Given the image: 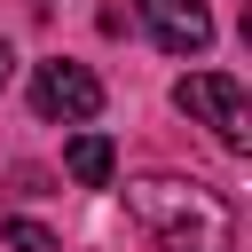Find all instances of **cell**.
Masks as SVG:
<instances>
[{
  "label": "cell",
  "mask_w": 252,
  "mask_h": 252,
  "mask_svg": "<svg viewBox=\"0 0 252 252\" xmlns=\"http://www.w3.org/2000/svg\"><path fill=\"white\" fill-rule=\"evenodd\" d=\"M134 8H142L150 39H158L165 55H205V47H213V16H205V0H134Z\"/></svg>",
  "instance_id": "obj_4"
},
{
  "label": "cell",
  "mask_w": 252,
  "mask_h": 252,
  "mask_svg": "<svg viewBox=\"0 0 252 252\" xmlns=\"http://www.w3.org/2000/svg\"><path fill=\"white\" fill-rule=\"evenodd\" d=\"M173 110H189V118H205L213 134H220V150H252V102H244V87L228 79V71H189L181 87H173Z\"/></svg>",
  "instance_id": "obj_2"
},
{
  "label": "cell",
  "mask_w": 252,
  "mask_h": 252,
  "mask_svg": "<svg viewBox=\"0 0 252 252\" xmlns=\"http://www.w3.org/2000/svg\"><path fill=\"white\" fill-rule=\"evenodd\" d=\"M32 110L39 118H63V126H87L94 110H102V79L87 71V63H39L32 71Z\"/></svg>",
  "instance_id": "obj_3"
},
{
  "label": "cell",
  "mask_w": 252,
  "mask_h": 252,
  "mask_svg": "<svg viewBox=\"0 0 252 252\" xmlns=\"http://www.w3.org/2000/svg\"><path fill=\"white\" fill-rule=\"evenodd\" d=\"M63 173H71L79 189H102V181L118 173V150H110V134H71V150H63Z\"/></svg>",
  "instance_id": "obj_5"
},
{
  "label": "cell",
  "mask_w": 252,
  "mask_h": 252,
  "mask_svg": "<svg viewBox=\"0 0 252 252\" xmlns=\"http://www.w3.org/2000/svg\"><path fill=\"white\" fill-rule=\"evenodd\" d=\"M8 79H16V47L0 39V87H8Z\"/></svg>",
  "instance_id": "obj_7"
},
{
  "label": "cell",
  "mask_w": 252,
  "mask_h": 252,
  "mask_svg": "<svg viewBox=\"0 0 252 252\" xmlns=\"http://www.w3.org/2000/svg\"><path fill=\"white\" fill-rule=\"evenodd\" d=\"M126 213L158 252H236V213L220 189L189 173H142L126 181Z\"/></svg>",
  "instance_id": "obj_1"
},
{
  "label": "cell",
  "mask_w": 252,
  "mask_h": 252,
  "mask_svg": "<svg viewBox=\"0 0 252 252\" xmlns=\"http://www.w3.org/2000/svg\"><path fill=\"white\" fill-rule=\"evenodd\" d=\"M8 244H16V252H55V236H47L39 220H8Z\"/></svg>",
  "instance_id": "obj_6"
}]
</instances>
